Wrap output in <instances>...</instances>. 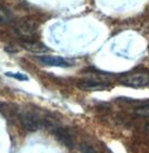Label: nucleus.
<instances>
[{
    "label": "nucleus",
    "instance_id": "obj_2",
    "mask_svg": "<svg viewBox=\"0 0 149 153\" xmlns=\"http://www.w3.org/2000/svg\"><path fill=\"white\" fill-rule=\"evenodd\" d=\"M120 83L130 88H144L149 84V73L144 71L126 73L120 78Z\"/></svg>",
    "mask_w": 149,
    "mask_h": 153
},
{
    "label": "nucleus",
    "instance_id": "obj_4",
    "mask_svg": "<svg viewBox=\"0 0 149 153\" xmlns=\"http://www.w3.org/2000/svg\"><path fill=\"white\" fill-rule=\"evenodd\" d=\"M16 35L23 39V41H31L34 40L37 36V30L36 27L31 22H22L19 23L18 26L15 27Z\"/></svg>",
    "mask_w": 149,
    "mask_h": 153
},
{
    "label": "nucleus",
    "instance_id": "obj_1",
    "mask_svg": "<svg viewBox=\"0 0 149 153\" xmlns=\"http://www.w3.org/2000/svg\"><path fill=\"white\" fill-rule=\"evenodd\" d=\"M43 128L48 129V130L52 133V135H54L55 138L60 142L61 144H64V146L69 148V149H71V148L73 146V138H71L70 133L66 130L65 128H62L61 126L52 122V121H50V120H48V119H45Z\"/></svg>",
    "mask_w": 149,
    "mask_h": 153
},
{
    "label": "nucleus",
    "instance_id": "obj_3",
    "mask_svg": "<svg viewBox=\"0 0 149 153\" xmlns=\"http://www.w3.org/2000/svg\"><path fill=\"white\" fill-rule=\"evenodd\" d=\"M20 122L22 124L23 129L28 132H34L39 129L43 128L45 119L40 118L38 114L32 113V112H23L19 114Z\"/></svg>",
    "mask_w": 149,
    "mask_h": 153
},
{
    "label": "nucleus",
    "instance_id": "obj_9",
    "mask_svg": "<svg viewBox=\"0 0 149 153\" xmlns=\"http://www.w3.org/2000/svg\"><path fill=\"white\" fill-rule=\"evenodd\" d=\"M135 113L139 117H142V118H149V104L139 107L138 109H136Z\"/></svg>",
    "mask_w": 149,
    "mask_h": 153
},
{
    "label": "nucleus",
    "instance_id": "obj_6",
    "mask_svg": "<svg viewBox=\"0 0 149 153\" xmlns=\"http://www.w3.org/2000/svg\"><path fill=\"white\" fill-rule=\"evenodd\" d=\"M77 87L87 91H103L110 89V84L98 80H81L77 83Z\"/></svg>",
    "mask_w": 149,
    "mask_h": 153
},
{
    "label": "nucleus",
    "instance_id": "obj_5",
    "mask_svg": "<svg viewBox=\"0 0 149 153\" xmlns=\"http://www.w3.org/2000/svg\"><path fill=\"white\" fill-rule=\"evenodd\" d=\"M38 61L45 65H49V67H59V68H68L71 67L73 63L69 62L61 57H55V56H39L37 57Z\"/></svg>",
    "mask_w": 149,
    "mask_h": 153
},
{
    "label": "nucleus",
    "instance_id": "obj_7",
    "mask_svg": "<svg viewBox=\"0 0 149 153\" xmlns=\"http://www.w3.org/2000/svg\"><path fill=\"white\" fill-rule=\"evenodd\" d=\"M22 47L26 50L34 52V53H42V52H47L48 48L45 47L41 42L36 41V40H31V41H23Z\"/></svg>",
    "mask_w": 149,
    "mask_h": 153
},
{
    "label": "nucleus",
    "instance_id": "obj_10",
    "mask_svg": "<svg viewBox=\"0 0 149 153\" xmlns=\"http://www.w3.org/2000/svg\"><path fill=\"white\" fill-rule=\"evenodd\" d=\"M8 76H11V78H15L17 80L20 81H27L28 80V76L26 74H23L21 72H17V73H11V72H7L6 73Z\"/></svg>",
    "mask_w": 149,
    "mask_h": 153
},
{
    "label": "nucleus",
    "instance_id": "obj_8",
    "mask_svg": "<svg viewBox=\"0 0 149 153\" xmlns=\"http://www.w3.org/2000/svg\"><path fill=\"white\" fill-rule=\"evenodd\" d=\"M12 21V15L8 9L0 7V26L8 25Z\"/></svg>",
    "mask_w": 149,
    "mask_h": 153
},
{
    "label": "nucleus",
    "instance_id": "obj_11",
    "mask_svg": "<svg viewBox=\"0 0 149 153\" xmlns=\"http://www.w3.org/2000/svg\"><path fill=\"white\" fill-rule=\"evenodd\" d=\"M80 151H81V153H97L91 146H88V144H86V143H82L80 146Z\"/></svg>",
    "mask_w": 149,
    "mask_h": 153
}]
</instances>
